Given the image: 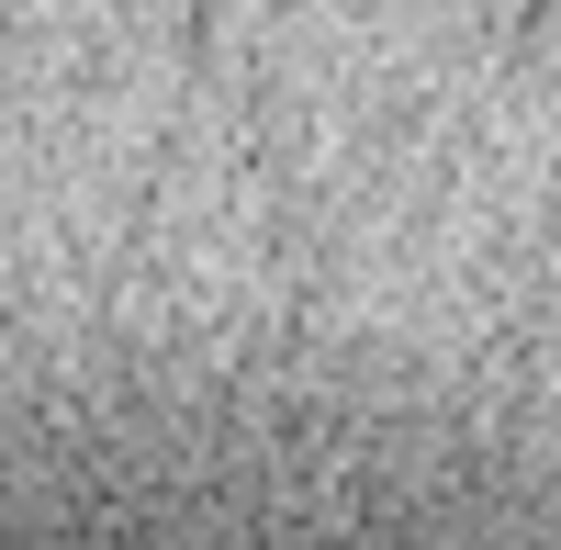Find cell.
Returning <instances> with one entry per match:
<instances>
[{
  "label": "cell",
  "instance_id": "1",
  "mask_svg": "<svg viewBox=\"0 0 561 550\" xmlns=\"http://www.w3.org/2000/svg\"><path fill=\"white\" fill-rule=\"evenodd\" d=\"M0 550H561V506L539 494H472V483H404V494H348L325 517L280 528H158V539H102V528H0Z\"/></svg>",
  "mask_w": 561,
  "mask_h": 550
}]
</instances>
